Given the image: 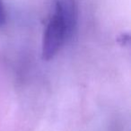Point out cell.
I'll list each match as a JSON object with an SVG mask.
<instances>
[{
	"instance_id": "cell-2",
	"label": "cell",
	"mask_w": 131,
	"mask_h": 131,
	"mask_svg": "<svg viewBox=\"0 0 131 131\" xmlns=\"http://www.w3.org/2000/svg\"><path fill=\"white\" fill-rule=\"evenodd\" d=\"M6 19V13L5 9V6L3 4L2 0H0V25L5 24Z\"/></svg>"
},
{
	"instance_id": "cell-1",
	"label": "cell",
	"mask_w": 131,
	"mask_h": 131,
	"mask_svg": "<svg viewBox=\"0 0 131 131\" xmlns=\"http://www.w3.org/2000/svg\"><path fill=\"white\" fill-rule=\"evenodd\" d=\"M77 21L75 0H54L42 38L41 55L44 60L54 58L68 41L75 29Z\"/></svg>"
}]
</instances>
